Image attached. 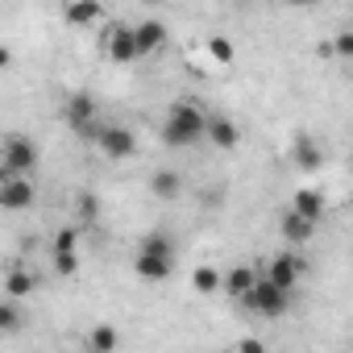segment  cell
I'll return each instance as SVG.
<instances>
[{
	"label": "cell",
	"instance_id": "obj_15",
	"mask_svg": "<svg viewBox=\"0 0 353 353\" xmlns=\"http://www.w3.org/2000/svg\"><path fill=\"white\" fill-rule=\"evenodd\" d=\"M254 279H258V270H254V266H233V270L221 279V291H225V295H233V299H241V295L254 287Z\"/></svg>",
	"mask_w": 353,
	"mask_h": 353
},
{
	"label": "cell",
	"instance_id": "obj_9",
	"mask_svg": "<svg viewBox=\"0 0 353 353\" xmlns=\"http://www.w3.org/2000/svg\"><path fill=\"white\" fill-rule=\"evenodd\" d=\"M104 50H108V59L112 63H137L141 54H137V42H133V30L129 26H117V30H108V42H104Z\"/></svg>",
	"mask_w": 353,
	"mask_h": 353
},
{
	"label": "cell",
	"instance_id": "obj_1",
	"mask_svg": "<svg viewBox=\"0 0 353 353\" xmlns=\"http://www.w3.org/2000/svg\"><path fill=\"white\" fill-rule=\"evenodd\" d=\"M204 112L192 104V100H179V104H170V112H166V121H162V141L170 145V150H188V145H196L200 137H204Z\"/></svg>",
	"mask_w": 353,
	"mask_h": 353
},
{
	"label": "cell",
	"instance_id": "obj_27",
	"mask_svg": "<svg viewBox=\"0 0 353 353\" xmlns=\"http://www.w3.org/2000/svg\"><path fill=\"white\" fill-rule=\"evenodd\" d=\"M9 63H13V50H9V46H0V71H5Z\"/></svg>",
	"mask_w": 353,
	"mask_h": 353
},
{
	"label": "cell",
	"instance_id": "obj_8",
	"mask_svg": "<svg viewBox=\"0 0 353 353\" xmlns=\"http://www.w3.org/2000/svg\"><path fill=\"white\" fill-rule=\"evenodd\" d=\"M299 274H303V258H299V254H279V258H270V266H266V279L279 283L283 291H291V287L299 283Z\"/></svg>",
	"mask_w": 353,
	"mask_h": 353
},
{
	"label": "cell",
	"instance_id": "obj_11",
	"mask_svg": "<svg viewBox=\"0 0 353 353\" xmlns=\"http://www.w3.org/2000/svg\"><path fill=\"white\" fill-rule=\"evenodd\" d=\"M204 137H212L216 150H233V145L241 141V133H237V125H233L229 117H208V121H204Z\"/></svg>",
	"mask_w": 353,
	"mask_h": 353
},
{
	"label": "cell",
	"instance_id": "obj_2",
	"mask_svg": "<svg viewBox=\"0 0 353 353\" xmlns=\"http://www.w3.org/2000/svg\"><path fill=\"white\" fill-rule=\"evenodd\" d=\"M287 299H291V291H283V287H279V283H270L266 274H258V279H254V287L241 295V303H245L250 312L270 316V320L287 312Z\"/></svg>",
	"mask_w": 353,
	"mask_h": 353
},
{
	"label": "cell",
	"instance_id": "obj_24",
	"mask_svg": "<svg viewBox=\"0 0 353 353\" xmlns=\"http://www.w3.org/2000/svg\"><path fill=\"white\" fill-rule=\"evenodd\" d=\"M75 270H79V254H54V274L71 279Z\"/></svg>",
	"mask_w": 353,
	"mask_h": 353
},
{
	"label": "cell",
	"instance_id": "obj_3",
	"mask_svg": "<svg viewBox=\"0 0 353 353\" xmlns=\"http://www.w3.org/2000/svg\"><path fill=\"white\" fill-rule=\"evenodd\" d=\"M63 121H67V129L71 133H79V137H96V100L88 96V92H71L67 96V104H63Z\"/></svg>",
	"mask_w": 353,
	"mask_h": 353
},
{
	"label": "cell",
	"instance_id": "obj_30",
	"mask_svg": "<svg viewBox=\"0 0 353 353\" xmlns=\"http://www.w3.org/2000/svg\"><path fill=\"white\" fill-rule=\"evenodd\" d=\"M145 5H162V0H145Z\"/></svg>",
	"mask_w": 353,
	"mask_h": 353
},
{
	"label": "cell",
	"instance_id": "obj_26",
	"mask_svg": "<svg viewBox=\"0 0 353 353\" xmlns=\"http://www.w3.org/2000/svg\"><path fill=\"white\" fill-rule=\"evenodd\" d=\"M75 208H79V216H83V221H96V216H100V200H96V196H88V192L79 196V204H75Z\"/></svg>",
	"mask_w": 353,
	"mask_h": 353
},
{
	"label": "cell",
	"instance_id": "obj_17",
	"mask_svg": "<svg viewBox=\"0 0 353 353\" xmlns=\"http://www.w3.org/2000/svg\"><path fill=\"white\" fill-rule=\"evenodd\" d=\"M150 188H154L158 200H174V196L183 192V174L179 170H154L150 174Z\"/></svg>",
	"mask_w": 353,
	"mask_h": 353
},
{
	"label": "cell",
	"instance_id": "obj_28",
	"mask_svg": "<svg viewBox=\"0 0 353 353\" xmlns=\"http://www.w3.org/2000/svg\"><path fill=\"white\" fill-rule=\"evenodd\" d=\"M283 5H291V9H307V5H316V0H283Z\"/></svg>",
	"mask_w": 353,
	"mask_h": 353
},
{
	"label": "cell",
	"instance_id": "obj_20",
	"mask_svg": "<svg viewBox=\"0 0 353 353\" xmlns=\"http://www.w3.org/2000/svg\"><path fill=\"white\" fill-rule=\"evenodd\" d=\"M26 320H21V307L17 299H0V332H17Z\"/></svg>",
	"mask_w": 353,
	"mask_h": 353
},
{
	"label": "cell",
	"instance_id": "obj_4",
	"mask_svg": "<svg viewBox=\"0 0 353 353\" xmlns=\"http://www.w3.org/2000/svg\"><path fill=\"white\" fill-rule=\"evenodd\" d=\"M0 166H5L9 174H30V170L38 166V145H34V137H21V133L5 137V145H0Z\"/></svg>",
	"mask_w": 353,
	"mask_h": 353
},
{
	"label": "cell",
	"instance_id": "obj_19",
	"mask_svg": "<svg viewBox=\"0 0 353 353\" xmlns=\"http://www.w3.org/2000/svg\"><path fill=\"white\" fill-rule=\"evenodd\" d=\"M117 345H121V332L108 328V324H100V328L88 332V349H92V353H112Z\"/></svg>",
	"mask_w": 353,
	"mask_h": 353
},
{
	"label": "cell",
	"instance_id": "obj_10",
	"mask_svg": "<svg viewBox=\"0 0 353 353\" xmlns=\"http://www.w3.org/2000/svg\"><path fill=\"white\" fill-rule=\"evenodd\" d=\"M133 42H137V54L141 59L145 54H158L166 46V26L162 21H141V26H133Z\"/></svg>",
	"mask_w": 353,
	"mask_h": 353
},
{
	"label": "cell",
	"instance_id": "obj_7",
	"mask_svg": "<svg viewBox=\"0 0 353 353\" xmlns=\"http://www.w3.org/2000/svg\"><path fill=\"white\" fill-rule=\"evenodd\" d=\"M133 270H137V279H145V283H166V279H170V270H174V254H162V250L137 245Z\"/></svg>",
	"mask_w": 353,
	"mask_h": 353
},
{
	"label": "cell",
	"instance_id": "obj_12",
	"mask_svg": "<svg viewBox=\"0 0 353 353\" xmlns=\"http://www.w3.org/2000/svg\"><path fill=\"white\" fill-rule=\"evenodd\" d=\"M291 212H299L303 221H320L324 216V192H316V188H303V192H295V200H291Z\"/></svg>",
	"mask_w": 353,
	"mask_h": 353
},
{
	"label": "cell",
	"instance_id": "obj_16",
	"mask_svg": "<svg viewBox=\"0 0 353 353\" xmlns=\"http://www.w3.org/2000/svg\"><path fill=\"white\" fill-rule=\"evenodd\" d=\"M34 287H38V279H34V270H26V266H13V270L5 274V295H9V299H26V295H34Z\"/></svg>",
	"mask_w": 353,
	"mask_h": 353
},
{
	"label": "cell",
	"instance_id": "obj_25",
	"mask_svg": "<svg viewBox=\"0 0 353 353\" xmlns=\"http://www.w3.org/2000/svg\"><path fill=\"white\" fill-rule=\"evenodd\" d=\"M332 59H353V34H336V42L328 46Z\"/></svg>",
	"mask_w": 353,
	"mask_h": 353
},
{
	"label": "cell",
	"instance_id": "obj_5",
	"mask_svg": "<svg viewBox=\"0 0 353 353\" xmlns=\"http://www.w3.org/2000/svg\"><path fill=\"white\" fill-rule=\"evenodd\" d=\"M34 200H38V188L30 183V174H5L0 179V208L5 212H26L34 208Z\"/></svg>",
	"mask_w": 353,
	"mask_h": 353
},
{
	"label": "cell",
	"instance_id": "obj_23",
	"mask_svg": "<svg viewBox=\"0 0 353 353\" xmlns=\"http://www.w3.org/2000/svg\"><path fill=\"white\" fill-rule=\"evenodd\" d=\"M208 54H212L216 63H233V42H229V38H212V42H208Z\"/></svg>",
	"mask_w": 353,
	"mask_h": 353
},
{
	"label": "cell",
	"instance_id": "obj_14",
	"mask_svg": "<svg viewBox=\"0 0 353 353\" xmlns=\"http://www.w3.org/2000/svg\"><path fill=\"white\" fill-rule=\"evenodd\" d=\"M63 17H67V26H75V30L96 26V21H100V0H71Z\"/></svg>",
	"mask_w": 353,
	"mask_h": 353
},
{
	"label": "cell",
	"instance_id": "obj_13",
	"mask_svg": "<svg viewBox=\"0 0 353 353\" xmlns=\"http://www.w3.org/2000/svg\"><path fill=\"white\" fill-rule=\"evenodd\" d=\"M279 233H283V241H287V245H303V241H312L316 225H312V221H303L299 212H287V216L279 221Z\"/></svg>",
	"mask_w": 353,
	"mask_h": 353
},
{
	"label": "cell",
	"instance_id": "obj_6",
	"mask_svg": "<svg viewBox=\"0 0 353 353\" xmlns=\"http://www.w3.org/2000/svg\"><path fill=\"white\" fill-rule=\"evenodd\" d=\"M96 145H100L104 158H117V162L137 154V137H133V129H125V125H100V129H96Z\"/></svg>",
	"mask_w": 353,
	"mask_h": 353
},
{
	"label": "cell",
	"instance_id": "obj_22",
	"mask_svg": "<svg viewBox=\"0 0 353 353\" xmlns=\"http://www.w3.org/2000/svg\"><path fill=\"white\" fill-rule=\"evenodd\" d=\"M75 245H79V233L75 229H59L54 233V254H75Z\"/></svg>",
	"mask_w": 353,
	"mask_h": 353
},
{
	"label": "cell",
	"instance_id": "obj_29",
	"mask_svg": "<svg viewBox=\"0 0 353 353\" xmlns=\"http://www.w3.org/2000/svg\"><path fill=\"white\" fill-rule=\"evenodd\" d=\"M5 174H9V170H5V166H0V179H5Z\"/></svg>",
	"mask_w": 353,
	"mask_h": 353
},
{
	"label": "cell",
	"instance_id": "obj_21",
	"mask_svg": "<svg viewBox=\"0 0 353 353\" xmlns=\"http://www.w3.org/2000/svg\"><path fill=\"white\" fill-rule=\"evenodd\" d=\"M192 287H196L200 295H212V291H221V270H212V266H200V270L192 274Z\"/></svg>",
	"mask_w": 353,
	"mask_h": 353
},
{
	"label": "cell",
	"instance_id": "obj_18",
	"mask_svg": "<svg viewBox=\"0 0 353 353\" xmlns=\"http://www.w3.org/2000/svg\"><path fill=\"white\" fill-rule=\"evenodd\" d=\"M295 162L307 166V170H320V166H324V150H320L312 137H299V141H295Z\"/></svg>",
	"mask_w": 353,
	"mask_h": 353
}]
</instances>
